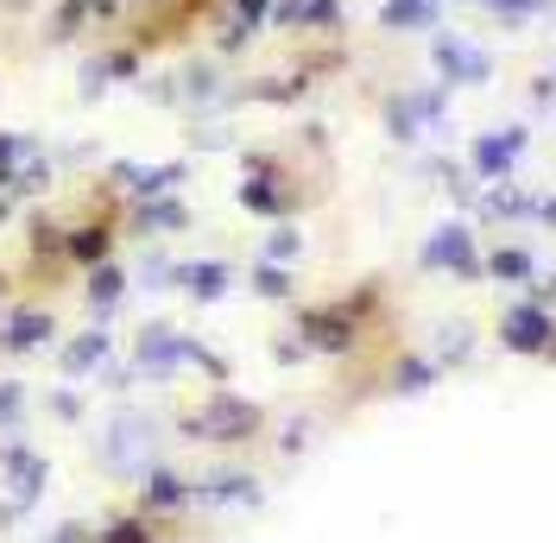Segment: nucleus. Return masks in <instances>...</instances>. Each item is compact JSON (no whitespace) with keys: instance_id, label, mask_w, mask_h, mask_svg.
I'll list each match as a JSON object with an SVG mask.
<instances>
[{"instance_id":"21","label":"nucleus","mask_w":556,"mask_h":543,"mask_svg":"<svg viewBox=\"0 0 556 543\" xmlns=\"http://www.w3.org/2000/svg\"><path fill=\"white\" fill-rule=\"evenodd\" d=\"M273 20H285V26H311V33H336V26H342V0H278Z\"/></svg>"},{"instance_id":"10","label":"nucleus","mask_w":556,"mask_h":543,"mask_svg":"<svg viewBox=\"0 0 556 543\" xmlns=\"http://www.w3.org/2000/svg\"><path fill=\"white\" fill-rule=\"evenodd\" d=\"M0 475H7V506L13 512H33L38 500H45V480H51V468H45V455L38 449H26V442H7L0 449Z\"/></svg>"},{"instance_id":"20","label":"nucleus","mask_w":556,"mask_h":543,"mask_svg":"<svg viewBox=\"0 0 556 543\" xmlns=\"http://www.w3.org/2000/svg\"><path fill=\"white\" fill-rule=\"evenodd\" d=\"M108 354H114V336H108L102 323H96V329H83V336L64 348V374H70V379L96 374V367H108Z\"/></svg>"},{"instance_id":"23","label":"nucleus","mask_w":556,"mask_h":543,"mask_svg":"<svg viewBox=\"0 0 556 543\" xmlns=\"http://www.w3.org/2000/svg\"><path fill=\"white\" fill-rule=\"evenodd\" d=\"M83 291H89V310H96V316H108V310L127 298V272L102 260V266H89V285H83Z\"/></svg>"},{"instance_id":"3","label":"nucleus","mask_w":556,"mask_h":543,"mask_svg":"<svg viewBox=\"0 0 556 543\" xmlns=\"http://www.w3.org/2000/svg\"><path fill=\"white\" fill-rule=\"evenodd\" d=\"M102 468L121 480H139L159 468V424L146 411H114L102 437Z\"/></svg>"},{"instance_id":"26","label":"nucleus","mask_w":556,"mask_h":543,"mask_svg":"<svg viewBox=\"0 0 556 543\" xmlns=\"http://www.w3.org/2000/svg\"><path fill=\"white\" fill-rule=\"evenodd\" d=\"M273 7L278 0H235V20H228V38H222V45H247V38L273 20Z\"/></svg>"},{"instance_id":"19","label":"nucleus","mask_w":556,"mask_h":543,"mask_svg":"<svg viewBox=\"0 0 556 543\" xmlns=\"http://www.w3.org/2000/svg\"><path fill=\"white\" fill-rule=\"evenodd\" d=\"M443 0H380V26L386 33H437Z\"/></svg>"},{"instance_id":"27","label":"nucleus","mask_w":556,"mask_h":543,"mask_svg":"<svg viewBox=\"0 0 556 543\" xmlns=\"http://www.w3.org/2000/svg\"><path fill=\"white\" fill-rule=\"evenodd\" d=\"M108 240H114L108 228H76V235L64 240V253L76 260V266H102V260H108Z\"/></svg>"},{"instance_id":"7","label":"nucleus","mask_w":556,"mask_h":543,"mask_svg":"<svg viewBox=\"0 0 556 543\" xmlns=\"http://www.w3.org/2000/svg\"><path fill=\"white\" fill-rule=\"evenodd\" d=\"M481 260L486 253H481V240H475L468 222H443V228H430L424 247H417V266L424 272H450V278H486Z\"/></svg>"},{"instance_id":"25","label":"nucleus","mask_w":556,"mask_h":543,"mask_svg":"<svg viewBox=\"0 0 556 543\" xmlns=\"http://www.w3.org/2000/svg\"><path fill=\"white\" fill-rule=\"evenodd\" d=\"M462 7H481V13H493V20H500V26H513V33L551 13V0H462Z\"/></svg>"},{"instance_id":"32","label":"nucleus","mask_w":556,"mask_h":543,"mask_svg":"<svg viewBox=\"0 0 556 543\" xmlns=\"http://www.w3.org/2000/svg\"><path fill=\"white\" fill-rule=\"evenodd\" d=\"M298 253H304V235H298L291 222H278L273 240H266V260H278V266H285V260H298Z\"/></svg>"},{"instance_id":"17","label":"nucleus","mask_w":556,"mask_h":543,"mask_svg":"<svg viewBox=\"0 0 556 543\" xmlns=\"http://www.w3.org/2000/svg\"><path fill=\"white\" fill-rule=\"evenodd\" d=\"M51 336H58L51 310H13V316L0 323V348H7V354H38Z\"/></svg>"},{"instance_id":"38","label":"nucleus","mask_w":556,"mask_h":543,"mask_svg":"<svg viewBox=\"0 0 556 543\" xmlns=\"http://www.w3.org/2000/svg\"><path fill=\"white\" fill-rule=\"evenodd\" d=\"M538 222H551L556 228V197H538Z\"/></svg>"},{"instance_id":"35","label":"nucleus","mask_w":556,"mask_h":543,"mask_svg":"<svg viewBox=\"0 0 556 543\" xmlns=\"http://www.w3.org/2000/svg\"><path fill=\"white\" fill-rule=\"evenodd\" d=\"M51 543H96V531H89V525H76V518H70V525H58V538Z\"/></svg>"},{"instance_id":"39","label":"nucleus","mask_w":556,"mask_h":543,"mask_svg":"<svg viewBox=\"0 0 556 543\" xmlns=\"http://www.w3.org/2000/svg\"><path fill=\"white\" fill-rule=\"evenodd\" d=\"M544 361H556V341H551V354H544Z\"/></svg>"},{"instance_id":"16","label":"nucleus","mask_w":556,"mask_h":543,"mask_svg":"<svg viewBox=\"0 0 556 543\" xmlns=\"http://www.w3.org/2000/svg\"><path fill=\"white\" fill-rule=\"evenodd\" d=\"M184 177H190L184 165H127V159L114 165V184H121V190H127L134 203H152V197H172V190L184 184Z\"/></svg>"},{"instance_id":"34","label":"nucleus","mask_w":556,"mask_h":543,"mask_svg":"<svg viewBox=\"0 0 556 543\" xmlns=\"http://www.w3.org/2000/svg\"><path fill=\"white\" fill-rule=\"evenodd\" d=\"M531 108H551L556 114V70H538L531 76Z\"/></svg>"},{"instance_id":"5","label":"nucleus","mask_w":556,"mask_h":543,"mask_svg":"<svg viewBox=\"0 0 556 543\" xmlns=\"http://www.w3.org/2000/svg\"><path fill=\"white\" fill-rule=\"evenodd\" d=\"M430 64L443 89H486L493 83V51L468 33H437L430 38Z\"/></svg>"},{"instance_id":"2","label":"nucleus","mask_w":556,"mask_h":543,"mask_svg":"<svg viewBox=\"0 0 556 543\" xmlns=\"http://www.w3.org/2000/svg\"><path fill=\"white\" fill-rule=\"evenodd\" d=\"M266 430V411L241 399V392H228V386H215L203 405L184 417V437L190 442H222V449H235V442H253Z\"/></svg>"},{"instance_id":"13","label":"nucleus","mask_w":556,"mask_h":543,"mask_svg":"<svg viewBox=\"0 0 556 543\" xmlns=\"http://www.w3.org/2000/svg\"><path fill=\"white\" fill-rule=\"evenodd\" d=\"M172 285L190 304H222L228 285H235V272H228V260H184V266L172 272Z\"/></svg>"},{"instance_id":"18","label":"nucleus","mask_w":556,"mask_h":543,"mask_svg":"<svg viewBox=\"0 0 556 543\" xmlns=\"http://www.w3.org/2000/svg\"><path fill=\"white\" fill-rule=\"evenodd\" d=\"M481 272L493 285H531V278H538V253H531L525 240H500V247H486Z\"/></svg>"},{"instance_id":"9","label":"nucleus","mask_w":556,"mask_h":543,"mask_svg":"<svg viewBox=\"0 0 556 543\" xmlns=\"http://www.w3.org/2000/svg\"><path fill=\"white\" fill-rule=\"evenodd\" d=\"M556 341V310H544L538 298H519V304H506L500 316V348L506 354H525V361H544Z\"/></svg>"},{"instance_id":"1","label":"nucleus","mask_w":556,"mask_h":543,"mask_svg":"<svg viewBox=\"0 0 556 543\" xmlns=\"http://www.w3.org/2000/svg\"><path fill=\"white\" fill-rule=\"evenodd\" d=\"M177 367H203L215 386L228 379V367H222V354H208L197 336H184V329H172V323H146L134 341V374L146 379H172Z\"/></svg>"},{"instance_id":"24","label":"nucleus","mask_w":556,"mask_h":543,"mask_svg":"<svg viewBox=\"0 0 556 543\" xmlns=\"http://www.w3.org/2000/svg\"><path fill=\"white\" fill-rule=\"evenodd\" d=\"M190 222V209L177 203V197H152V203L134 209V228L139 235H165V228H184Z\"/></svg>"},{"instance_id":"12","label":"nucleus","mask_w":556,"mask_h":543,"mask_svg":"<svg viewBox=\"0 0 556 543\" xmlns=\"http://www.w3.org/2000/svg\"><path fill=\"white\" fill-rule=\"evenodd\" d=\"M184 506H197V480H184L165 462L152 475H139V512L146 518H165V512H184Z\"/></svg>"},{"instance_id":"11","label":"nucleus","mask_w":556,"mask_h":543,"mask_svg":"<svg viewBox=\"0 0 556 543\" xmlns=\"http://www.w3.org/2000/svg\"><path fill=\"white\" fill-rule=\"evenodd\" d=\"M241 209H253V215H266V222H285L291 215V190H285V177L273 171V159H247V177H241Z\"/></svg>"},{"instance_id":"14","label":"nucleus","mask_w":556,"mask_h":543,"mask_svg":"<svg viewBox=\"0 0 556 543\" xmlns=\"http://www.w3.org/2000/svg\"><path fill=\"white\" fill-rule=\"evenodd\" d=\"M260 500H266V487L247 468H215L208 480H197V506H260Z\"/></svg>"},{"instance_id":"28","label":"nucleus","mask_w":556,"mask_h":543,"mask_svg":"<svg viewBox=\"0 0 556 543\" xmlns=\"http://www.w3.org/2000/svg\"><path fill=\"white\" fill-rule=\"evenodd\" d=\"M468 354H475V329H468V323H450V329H443V341H437V354H430V361H437V367H462Z\"/></svg>"},{"instance_id":"6","label":"nucleus","mask_w":556,"mask_h":543,"mask_svg":"<svg viewBox=\"0 0 556 543\" xmlns=\"http://www.w3.org/2000/svg\"><path fill=\"white\" fill-rule=\"evenodd\" d=\"M525 152H531V127L525 121H500V127L468 139V171L481 184H500V177H513L525 165Z\"/></svg>"},{"instance_id":"22","label":"nucleus","mask_w":556,"mask_h":543,"mask_svg":"<svg viewBox=\"0 0 556 543\" xmlns=\"http://www.w3.org/2000/svg\"><path fill=\"white\" fill-rule=\"evenodd\" d=\"M437 374H443V367H437L430 354H399V361H392V392H399V399H417V392L437 386Z\"/></svg>"},{"instance_id":"30","label":"nucleus","mask_w":556,"mask_h":543,"mask_svg":"<svg viewBox=\"0 0 556 543\" xmlns=\"http://www.w3.org/2000/svg\"><path fill=\"white\" fill-rule=\"evenodd\" d=\"M253 291L273 298V304H285V298H291V272L278 266V260H260V266H253Z\"/></svg>"},{"instance_id":"33","label":"nucleus","mask_w":556,"mask_h":543,"mask_svg":"<svg viewBox=\"0 0 556 543\" xmlns=\"http://www.w3.org/2000/svg\"><path fill=\"white\" fill-rule=\"evenodd\" d=\"M26 417V386L20 379H0V430H13Z\"/></svg>"},{"instance_id":"31","label":"nucleus","mask_w":556,"mask_h":543,"mask_svg":"<svg viewBox=\"0 0 556 543\" xmlns=\"http://www.w3.org/2000/svg\"><path fill=\"white\" fill-rule=\"evenodd\" d=\"M33 159V139H20V134H0V190L20 177V165Z\"/></svg>"},{"instance_id":"37","label":"nucleus","mask_w":556,"mask_h":543,"mask_svg":"<svg viewBox=\"0 0 556 543\" xmlns=\"http://www.w3.org/2000/svg\"><path fill=\"white\" fill-rule=\"evenodd\" d=\"M51 411H58V417H76L83 405H76V392H58V399H51Z\"/></svg>"},{"instance_id":"8","label":"nucleus","mask_w":556,"mask_h":543,"mask_svg":"<svg viewBox=\"0 0 556 543\" xmlns=\"http://www.w3.org/2000/svg\"><path fill=\"white\" fill-rule=\"evenodd\" d=\"M361 310L367 298H348V304H316L298 316V336H304V354H348L361 341Z\"/></svg>"},{"instance_id":"15","label":"nucleus","mask_w":556,"mask_h":543,"mask_svg":"<svg viewBox=\"0 0 556 543\" xmlns=\"http://www.w3.org/2000/svg\"><path fill=\"white\" fill-rule=\"evenodd\" d=\"M481 222H538V190L531 184H481Z\"/></svg>"},{"instance_id":"40","label":"nucleus","mask_w":556,"mask_h":543,"mask_svg":"<svg viewBox=\"0 0 556 543\" xmlns=\"http://www.w3.org/2000/svg\"><path fill=\"white\" fill-rule=\"evenodd\" d=\"M551 121H556V114H551Z\"/></svg>"},{"instance_id":"29","label":"nucleus","mask_w":556,"mask_h":543,"mask_svg":"<svg viewBox=\"0 0 556 543\" xmlns=\"http://www.w3.org/2000/svg\"><path fill=\"white\" fill-rule=\"evenodd\" d=\"M96 543H152V518L146 512H127V518H114L96 531Z\"/></svg>"},{"instance_id":"4","label":"nucleus","mask_w":556,"mask_h":543,"mask_svg":"<svg viewBox=\"0 0 556 543\" xmlns=\"http://www.w3.org/2000/svg\"><path fill=\"white\" fill-rule=\"evenodd\" d=\"M450 96L455 89H443V83L386 96V134L399 139V146H424L430 134H443V121H450Z\"/></svg>"},{"instance_id":"36","label":"nucleus","mask_w":556,"mask_h":543,"mask_svg":"<svg viewBox=\"0 0 556 543\" xmlns=\"http://www.w3.org/2000/svg\"><path fill=\"white\" fill-rule=\"evenodd\" d=\"M531 298H538V304H544V310L556 304V272H551V278H531Z\"/></svg>"}]
</instances>
